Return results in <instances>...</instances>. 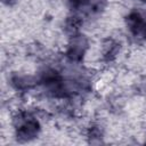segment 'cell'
<instances>
[{"instance_id":"5b68a950","label":"cell","mask_w":146,"mask_h":146,"mask_svg":"<svg viewBox=\"0 0 146 146\" xmlns=\"http://www.w3.org/2000/svg\"><path fill=\"white\" fill-rule=\"evenodd\" d=\"M117 43L114 41H108L107 44H105V50H104V57L107 60L113 59L116 56L117 52Z\"/></svg>"},{"instance_id":"7a4b0ae2","label":"cell","mask_w":146,"mask_h":146,"mask_svg":"<svg viewBox=\"0 0 146 146\" xmlns=\"http://www.w3.org/2000/svg\"><path fill=\"white\" fill-rule=\"evenodd\" d=\"M88 49V40L84 35L82 34H74L71 36L67 50H66V56L74 62H79L82 59L84 56L86 51Z\"/></svg>"},{"instance_id":"52a82bcc","label":"cell","mask_w":146,"mask_h":146,"mask_svg":"<svg viewBox=\"0 0 146 146\" xmlns=\"http://www.w3.org/2000/svg\"><path fill=\"white\" fill-rule=\"evenodd\" d=\"M68 1V5L72 9H84V8H88L91 0H67Z\"/></svg>"},{"instance_id":"3957f363","label":"cell","mask_w":146,"mask_h":146,"mask_svg":"<svg viewBox=\"0 0 146 146\" xmlns=\"http://www.w3.org/2000/svg\"><path fill=\"white\" fill-rule=\"evenodd\" d=\"M127 25L136 38H146V16L143 13L138 10L131 11L127 16Z\"/></svg>"},{"instance_id":"277c9868","label":"cell","mask_w":146,"mask_h":146,"mask_svg":"<svg viewBox=\"0 0 146 146\" xmlns=\"http://www.w3.org/2000/svg\"><path fill=\"white\" fill-rule=\"evenodd\" d=\"M33 81L30 76L26 75H16L13 78V84L17 88V89H26L30 88L32 86Z\"/></svg>"},{"instance_id":"ba28073f","label":"cell","mask_w":146,"mask_h":146,"mask_svg":"<svg viewBox=\"0 0 146 146\" xmlns=\"http://www.w3.org/2000/svg\"><path fill=\"white\" fill-rule=\"evenodd\" d=\"M16 0H2V2H5V3H7V5H11V3H14Z\"/></svg>"},{"instance_id":"9c48e42d","label":"cell","mask_w":146,"mask_h":146,"mask_svg":"<svg viewBox=\"0 0 146 146\" xmlns=\"http://www.w3.org/2000/svg\"><path fill=\"white\" fill-rule=\"evenodd\" d=\"M140 1H143V2H146V0H140Z\"/></svg>"},{"instance_id":"6da1fadb","label":"cell","mask_w":146,"mask_h":146,"mask_svg":"<svg viewBox=\"0 0 146 146\" xmlns=\"http://www.w3.org/2000/svg\"><path fill=\"white\" fill-rule=\"evenodd\" d=\"M16 136L21 141H29L35 138L40 131V124L38 120L30 113L21 112L14 120Z\"/></svg>"},{"instance_id":"8992f818","label":"cell","mask_w":146,"mask_h":146,"mask_svg":"<svg viewBox=\"0 0 146 146\" xmlns=\"http://www.w3.org/2000/svg\"><path fill=\"white\" fill-rule=\"evenodd\" d=\"M81 25V21L79 19V17H70V19H67L66 22V30L67 32L72 33V35L76 34L78 30H79V26Z\"/></svg>"}]
</instances>
